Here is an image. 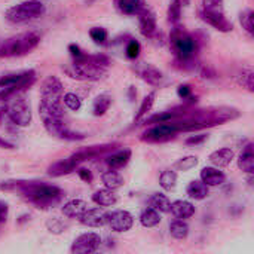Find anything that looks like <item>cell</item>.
I'll return each mask as SVG.
<instances>
[{"instance_id": "cell-30", "label": "cell", "mask_w": 254, "mask_h": 254, "mask_svg": "<svg viewBox=\"0 0 254 254\" xmlns=\"http://www.w3.org/2000/svg\"><path fill=\"white\" fill-rule=\"evenodd\" d=\"M140 223L144 228H155L161 223V216L159 211L153 210V208H146L141 214H140Z\"/></svg>"}, {"instance_id": "cell-43", "label": "cell", "mask_w": 254, "mask_h": 254, "mask_svg": "<svg viewBox=\"0 0 254 254\" xmlns=\"http://www.w3.org/2000/svg\"><path fill=\"white\" fill-rule=\"evenodd\" d=\"M223 0H202V9L207 10H223Z\"/></svg>"}, {"instance_id": "cell-2", "label": "cell", "mask_w": 254, "mask_h": 254, "mask_svg": "<svg viewBox=\"0 0 254 254\" xmlns=\"http://www.w3.org/2000/svg\"><path fill=\"white\" fill-rule=\"evenodd\" d=\"M64 70L73 79L95 82V80L103 79L107 74L109 58L104 55H89L83 52L79 58H74L70 67Z\"/></svg>"}, {"instance_id": "cell-6", "label": "cell", "mask_w": 254, "mask_h": 254, "mask_svg": "<svg viewBox=\"0 0 254 254\" xmlns=\"http://www.w3.org/2000/svg\"><path fill=\"white\" fill-rule=\"evenodd\" d=\"M6 116L16 127H28L31 122V109L21 95H13L6 103Z\"/></svg>"}, {"instance_id": "cell-47", "label": "cell", "mask_w": 254, "mask_h": 254, "mask_svg": "<svg viewBox=\"0 0 254 254\" xmlns=\"http://www.w3.org/2000/svg\"><path fill=\"white\" fill-rule=\"evenodd\" d=\"M68 51H70V54H71L73 58H79V57L83 54V51L80 49V46H77V45H74V43H71V45L68 46Z\"/></svg>"}, {"instance_id": "cell-13", "label": "cell", "mask_w": 254, "mask_h": 254, "mask_svg": "<svg viewBox=\"0 0 254 254\" xmlns=\"http://www.w3.org/2000/svg\"><path fill=\"white\" fill-rule=\"evenodd\" d=\"M137 16H138V28H140V33L144 37H153L155 33H156V30H158L156 16H155L153 10H150L146 6Z\"/></svg>"}, {"instance_id": "cell-1", "label": "cell", "mask_w": 254, "mask_h": 254, "mask_svg": "<svg viewBox=\"0 0 254 254\" xmlns=\"http://www.w3.org/2000/svg\"><path fill=\"white\" fill-rule=\"evenodd\" d=\"M1 190L19 192L28 202L37 208L46 210L57 205L63 198V190L57 186L46 185L42 182H27V180H10L0 185Z\"/></svg>"}, {"instance_id": "cell-25", "label": "cell", "mask_w": 254, "mask_h": 254, "mask_svg": "<svg viewBox=\"0 0 254 254\" xmlns=\"http://www.w3.org/2000/svg\"><path fill=\"white\" fill-rule=\"evenodd\" d=\"M238 167H240V170H243L247 174H253L254 173V152L252 143H249L243 149V152L238 158Z\"/></svg>"}, {"instance_id": "cell-44", "label": "cell", "mask_w": 254, "mask_h": 254, "mask_svg": "<svg viewBox=\"0 0 254 254\" xmlns=\"http://www.w3.org/2000/svg\"><path fill=\"white\" fill-rule=\"evenodd\" d=\"M177 94L182 100H188V98H192V89L189 85H180L179 89H177Z\"/></svg>"}, {"instance_id": "cell-34", "label": "cell", "mask_w": 254, "mask_h": 254, "mask_svg": "<svg viewBox=\"0 0 254 254\" xmlns=\"http://www.w3.org/2000/svg\"><path fill=\"white\" fill-rule=\"evenodd\" d=\"M182 7L183 1L182 0H171L168 6V21L171 24H177L182 18Z\"/></svg>"}, {"instance_id": "cell-9", "label": "cell", "mask_w": 254, "mask_h": 254, "mask_svg": "<svg viewBox=\"0 0 254 254\" xmlns=\"http://www.w3.org/2000/svg\"><path fill=\"white\" fill-rule=\"evenodd\" d=\"M42 122H43L45 129L51 135H54L57 138H61V140H65V141H79V140L85 138L83 134H79V132H74V131L68 129L65 127L63 118H43Z\"/></svg>"}, {"instance_id": "cell-37", "label": "cell", "mask_w": 254, "mask_h": 254, "mask_svg": "<svg viewBox=\"0 0 254 254\" xmlns=\"http://www.w3.org/2000/svg\"><path fill=\"white\" fill-rule=\"evenodd\" d=\"M63 103L65 104L67 109L73 110V112H77L80 107H82V98L73 92H67L64 97H63Z\"/></svg>"}, {"instance_id": "cell-19", "label": "cell", "mask_w": 254, "mask_h": 254, "mask_svg": "<svg viewBox=\"0 0 254 254\" xmlns=\"http://www.w3.org/2000/svg\"><path fill=\"white\" fill-rule=\"evenodd\" d=\"M77 167L79 165L71 158H67V159H63V161H58V162L52 164L48 168V174L52 176V177H61V176H67V174L73 173Z\"/></svg>"}, {"instance_id": "cell-23", "label": "cell", "mask_w": 254, "mask_h": 254, "mask_svg": "<svg viewBox=\"0 0 254 254\" xmlns=\"http://www.w3.org/2000/svg\"><path fill=\"white\" fill-rule=\"evenodd\" d=\"M131 159V150L129 149H122V150H118L115 153H112L107 159H106V164L110 170H121L124 168Z\"/></svg>"}, {"instance_id": "cell-41", "label": "cell", "mask_w": 254, "mask_h": 254, "mask_svg": "<svg viewBox=\"0 0 254 254\" xmlns=\"http://www.w3.org/2000/svg\"><path fill=\"white\" fill-rule=\"evenodd\" d=\"M173 119H174V113L165 112V113H161V115H155V116L146 119L144 122L146 124H162V122H168V121H173Z\"/></svg>"}, {"instance_id": "cell-50", "label": "cell", "mask_w": 254, "mask_h": 254, "mask_svg": "<svg viewBox=\"0 0 254 254\" xmlns=\"http://www.w3.org/2000/svg\"><path fill=\"white\" fill-rule=\"evenodd\" d=\"M3 222H4V219H0V225H1Z\"/></svg>"}, {"instance_id": "cell-49", "label": "cell", "mask_w": 254, "mask_h": 254, "mask_svg": "<svg viewBox=\"0 0 254 254\" xmlns=\"http://www.w3.org/2000/svg\"><path fill=\"white\" fill-rule=\"evenodd\" d=\"M0 147H1V149H9V150L15 149L12 143H9L7 140H4V138H1V137H0Z\"/></svg>"}, {"instance_id": "cell-3", "label": "cell", "mask_w": 254, "mask_h": 254, "mask_svg": "<svg viewBox=\"0 0 254 254\" xmlns=\"http://www.w3.org/2000/svg\"><path fill=\"white\" fill-rule=\"evenodd\" d=\"M40 43V34L25 31L0 42V58H15L30 54Z\"/></svg>"}, {"instance_id": "cell-33", "label": "cell", "mask_w": 254, "mask_h": 254, "mask_svg": "<svg viewBox=\"0 0 254 254\" xmlns=\"http://www.w3.org/2000/svg\"><path fill=\"white\" fill-rule=\"evenodd\" d=\"M155 98H156V92H150V94H147V95L143 98L141 106H140V109H138V112H137V115H135V122H140V121L152 110V107H153V104H155Z\"/></svg>"}, {"instance_id": "cell-5", "label": "cell", "mask_w": 254, "mask_h": 254, "mask_svg": "<svg viewBox=\"0 0 254 254\" xmlns=\"http://www.w3.org/2000/svg\"><path fill=\"white\" fill-rule=\"evenodd\" d=\"M45 10L46 7L40 0H24L9 7L4 16L12 24H24V22L40 18L45 13Z\"/></svg>"}, {"instance_id": "cell-4", "label": "cell", "mask_w": 254, "mask_h": 254, "mask_svg": "<svg viewBox=\"0 0 254 254\" xmlns=\"http://www.w3.org/2000/svg\"><path fill=\"white\" fill-rule=\"evenodd\" d=\"M37 80V74L34 70L19 71V73H7L0 76V101H6L19 95L25 89H28Z\"/></svg>"}, {"instance_id": "cell-12", "label": "cell", "mask_w": 254, "mask_h": 254, "mask_svg": "<svg viewBox=\"0 0 254 254\" xmlns=\"http://www.w3.org/2000/svg\"><path fill=\"white\" fill-rule=\"evenodd\" d=\"M199 16H201V19L204 22H207L208 25H211L217 31L229 33V31L234 30V24L225 16L223 10H207V9H202L199 12Z\"/></svg>"}, {"instance_id": "cell-15", "label": "cell", "mask_w": 254, "mask_h": 254, "mask_svg": "<svg viewBox=\"0 0 254 254\" xmlns=\"http://www.w3.org/2000/svg\"><path fill=\"white\" fill-rule=\"evenodd\" d=\"M80 223L88 228H101L106 225V211L101 208H88L80 217Z\"/></svg>"}, {"instance_id": "cell-27", "label": "cell", "mask_w": 254, "mask_h": 254, "mask_svg": "<svg viewBox=\"0 0 254 254\" xmlns=\"http://www.w3.org/2000/svg\"><path fill=\"white\" fill-rule=\"evenodd\" d=\"M101 180H103L104 186L107 189H112V190H118L124 186V177L119 173H116V170H110V171L103 173Z\"/></svg>"}, {"instance_id": "cell-39", "label": "cell", "mask_w": 254, "mask_h": 254, "mask_svg": "<svg viewBox=\"0 0 254 254\" xmlns=\"http://www.w3.org/2000/svg\"><path fill=\"white\" fill-rule=\"evenodd\" d=\"M198 158L196 156H185L182 159H179L176 162V168L180 170V171H189L192 168H195L198 165Z\"/></svg>"}, {"instance_id": "cell-17", "label": "cell", "mask_w": 254, "mask_h": 254, "mask_svg": "<svg viewBox=\"0 0 254 254\" xmlns=\"http://www.w3.org/2000/svg\"><path fill=\"white\" fill-rule=\"evenodd\" d=\"M201 182H204L208 188L210 186H220L226 182V176L216 167H205L201 170Z\"/></svg>"}, {"instance_id": "cell-38", "label": "cell", "mask_w": 254, "mask_h": 254, "mask_svg": "<svg viewBox=\"0 0 254 254\" xmlns=\"http://www.w3.org/2000/svg\"><path fill=\"white\" fill-rule=\"evenodd\" d=\"M46 228L52 234H61V232H64L68 228V225L63 219H60V217H52V219H49L46 222Z\"/></svg>"}, {"instance_id": "cell-11", "label": "cell", "mask_w": 254, "mask_h": 254, "mask_svg": "<svg viewBox=\"0 0 254 254\" xmlns=\"http://www.w3.org/2000/svg\"><path fill=\"white\" fill-rule=\"evenodd\" d=\"M106 223L115 232H128L134 225V217L129 211L116 210L112 213H106Z\"/></svg>"}, {"instance_id": "cell-21", "label": "cell", "mask_w": 254, "mask_h": 254, "mask_svg": "<svg viewBox=\"0 0 254 254\" xmlns=\"http://www.w3.org/2000/svg\"><path fill=\"white\" fill-rule=\"evenodd\" d=\"M88 210V204L82 199H71L65 202L61 208L63 214L68 219H79Z\"/></svg>"}, {"instance_id": "cell-14", "label": "cell", "mask_w": 254, "mask_h": 254, "mask_svg": "<svg viewBox=\"0 0 254 254\" xmlns=\"http://www.w3.org/2000/svg\"><path fill=\"white\" fill-rule=\"evenodd\" d=\"M63 82L57 76H48L40 88L43 98H63Z\"/></svg>"}, {"instance_id": "cell-40", "label": "cell", "mask_w": 254, "mask_h": 254, "mask_svg": "<svg viewBox=\"0 0 254 254\" xmlns=\"http://www.w3.org/2000/svg\"><path fill=\"white\" fill-rule=\"evenodd\" d=\"M89 36H91V39H92L95 43H98V45H104L106 40H107V37H109L107 31H106L104 28H101V27H94V28H91V30H89Z\"/></svg>"}, {"instance_id": "cell-45", "label": "cell", "mask_w": 254, "mask_h": 254, "mask_svg": "<svg viewBox=\"0 0 254 254\" xmlns=\"http://www.w3.org/2000/svg\"><path fill=\"white\" fill-rule=\"evenodd\" d=\"M77 174H79V177H80L83 182H86V183L92 182V174H91L89 170H86V168H79Z\"/></svg>"}, {"instance_id": "cell-29", "label": "cell", "mask_w": 254, "mask_h": 254, "mask_svg": "<svg viewBox=\"0 0 254 254\" xmlns=\"http://www.w3.org/2000/svg\"><path fill=\"white\" fill-rule=\"evenodd\" d=\"M171 201L164 193H155L149 198V207L159 211V213H170Z\"/></svg>"}, {"instance_id": "cell-20", "label": "cell", "mask_w": 254, "mask_h": 254, "mask_svg": "<svg viewBox=\"0 0 254 254\" xmlns=\"http://www.w3.org/2000/svg\"><path fill=\"white\" fill-rule=\"evenodd\" d=\"M234 156H235L234 150H231V149H228V147H223V149L214 150V152L208 156V159H210V162H211L216 168H225V167L231 165V162L234 161Z\"/></svg>"}, {"instance_id": "cell-7", "label": "cell", "mask_w": 254, "mask_h": 254, "mask_svg": "<svg viewBox=\"0 0 254 254\" xmlns=\"http://www.w3.org/2000/svg\"><path fill=\"white\" fill-rule=\"evenodd\" d=\"M171 48L177 58H192L196 54L198 45L193 36L180 28H174L171 33Z\"/></svg>"}, {"instance_id": "cell-26", "label": "cell", "mask_w": 254, "mask_h": 254, "mask_svg": "<svg viewBox=\"0 0 254 254\" xmlns=\"http://www.w3.org/2000/svg\"><path fill=\"white\" fill-rule=\"evenodd\" d=\"M186 193L190 199H195V201H202L208 196L210 193V189L208 186L201 182V180H193L189 183V186L186 188Z\"/></svg>"}, {"instance_id": "cell-31", "label": "cell", "mask_w": 254, "mask_h": 254, "mask_svg": "<svg viewBox=\"0 0 254 254\" xmlns=\"http://www.w3.org/2000/svg\"><path fill=\"white\" fill-rule=\"evenodd\" d=\"M170 235L176 240H186L189 235V225L183 219L174 220L170 225Z\"/></svg>"}, {"instance_id": "cell-8", "label": "cell", "mask_w": 254, "mask_h": 254, "mask_svg": "<svg viewBox=\"0 0 254 254\" xmlns=\"http://www.w3.org/2000/svg\"><path fill=\"white\" fill-rule=\"evenodd\" d=\"M179 132H182L179 122L168 121V122L158 124L156 127L147 129L141 135V140L147 141V143H162V141H168V140L174 138Z\"/></svg>"}, {"instance_id": "cell-32", "label": "cell", "mask_w": 254, "mask_h": 254, "mask_svg": "<svg viewBox=\"0 0 254 254\" xmlns=\"http://www.w3.org/2000/svg\"><path fill=\"white\" fill-rule=\"evenodd\" d=\"M159 185L164 190L170 192L176 188L177 185V174L173 170H165L159 176Z\"/></svg>"}, {"instance_id": "cell-28", "label": "cell", "mask_w": 254, "mask_h": 254, "mask_svg": "<svg viewBox=\"0 0 254 254\" xmlns=\"http://www.w3.org/2000/svg\"><path fill=\"white\" fill-rule=\"evenodd\" d=\"M112 106V95L110 94H100L92 104V113L94 116H103Z\"/></svg>"}, {"instance_id": "cell-16", "label": "cell", "mask_w": 254, "mask_h": 254, "mask_svg": "<svg viewBox=\"0 0 254 254\" xmlns=\"http://www.w3.org/2000/svg\"><path fill=\"white\" fill-rule=\"evenodd\" d=\"M135 70H137L138 76H140L144 82H147L149 85L159 86V85L162 83V80H164L162 71H159L156 67H153V65H150V64H141V65H138Z\"/></svg>"}, {"instance_id": "cell-18", "label": "cell", "mask_w": 254, "mask_h": 254, "mask_svg": "<svg viewBox=\"0 0 254 254\" xmlns=\"http://www.w3.org/2000/svg\"><path fill=\"white\" fill-rule=\"evenodd\" d=\"M118 10L124 15L135 16L138 15L147 4L146 0H115Z\"/></svg>"}, {"instance_id": "cell-48", "label": "cell", "mask_w": 254, "mask_h": 254, "mask_svg": "<svg viewBox=\"0 0 254 254\" xmlns=\"http://www.w3.org/2000/svg\"><path fill=\"white\" fill-rule=\"evenodd\" d=\"M6 214H7V204L0 201V219L6 220Z\"/></svg>"}, {"instance_id": "cell-22", "label": "cell", "mask_w": 254, "mask_h": 254, "mask_svg": "<svg viewBox=\"0 0 254 254\" xmlns=\"http://www.w3.org/2000/svg\"><path fill=\"white\" fill-rule=\"evenodd\" d=\"M170 211H171L173 216L177 217V219H190V217L195 214V207H193V204L189 202V201L179 199V201L171 202Z\"/></svg>"}, {"instance_id": "cell-36", "label": "cell", "mask_w": 254, "mask_h": 254, "mask_svg": "<svg viewBox=\"0 0 254 254\" xmlns=\"http://www.w3.org/2000/svg\"><path fill=\"white\" fill-rule=\"evenodd\" d=\"M240 21H241V25L243 28L250 34L253 36L254 33V12L252 9H247L244 12H241L240 15Z\"/></svg>"}, {"instance_id": "cell-24", "label": "cell", "mask_w": 254, "mask_h": 254, "mask_svg": "<svg viewBox=\"0 0 254 254\" xmlns=\"http://www.w3.org/2000/svg\"><path fill=\"white\" fill-rule=\"evenodd\" d=\"M92 202L97 204L98 207H113L118 202V195L112 189H100L94 192L92 195Z\"/></svg>"}, {"instance_id": "cell-42", "label": "cell", "mask_w": 254, "mask_h": 254, "mask_svg": "<svg viewBox=\"0 0 254 254\" xmlns=\"http://www.w3.org/2000/svg\"><path fill=\"white\" fill-rule=\"evenodd\" d=\"M140 51H141V46L137 40H131L127 46V57L131 58V60H135L138 55H140Z\"/></svg>"}, {"instance_id": "cell-46", "label": "cell", "mask_w": 254, "mask_h": 254, "mask_svg": "<svg viewBox=\"0 0 254 254\" xmlns=\"http://www.w3.org/2000/svg\"><path fill=\"white\" fill-rule=\"evenodd\" d=\"M205 140H207V135H205V134H201V135H193V137L188 138L186 143H188V144H201V143L205 141Z\"/></svg>"}, {"instance_id": "cell-10", "label": "cell", "mask_w": 254, "mask_h": 254, "mask_svg": "<svg viewBox=\"0 0 254 254\" xmlns=\"http://www.w3.org/2000/svg\"><path fill=\"white\" fill-rule=\"evenodd\" d=\"M100 244H101V238H100L98 234H95V232H86V234L79 235L74 240L70 252L73 254L94 253V252H97L100 249Z\"/></svg>"}, {"instance_id": "cell-35", "label": "cell", "mask_w": 254, "mask_h": 254, "mask_svg": "<svg viewBox=\"0 0 254 254\" xmlns=\"http://www.w3.org/2000/svg\"><path fill=\"white\" fill-rule=\"evenodd\" d=\"M238 83L247 88L250 92H254V71L253 68H244L238 76Z\"/></svg>"}]
</instances>
